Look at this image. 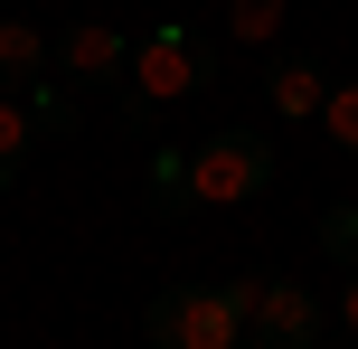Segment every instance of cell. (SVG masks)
Wrapping results in <instances>:
<instances>
[{
    "instance_id": "obj_1",
    "label": "cell",
    "mask_w": 358,
    "mask_h": 349,
    "mask_svg": "<svg viewBox=\"0 0 358 349\" xmlns=\"http://www.w3.org/2000/svg\"><path fill=\"white\" fill-rule=\"evenodd\" d=\"M245 312H255V283H170V293H151L142 340L151 349H245Z\"/></svg>"
},
{
    "instance_id": "obj_2",
    "label": "cell",
    "mask_w": 358,
    "mask_h": 349,
    "mask_svg": "<svg viewBox=\"0 0 358 349\" xmlns=\"http://www.w3.org/2000/svg\"><path fill=\"white\" fill-rule=\"evenodd\" d=\"M273 189V142L255 123H227L208 142H189V208H245Z\"/></svg>"
},
{
    "instance_id": "obj_3",
    "label": "cell",
    "mask_w": 358,
    "mask_h": 349,
    "mask_svg": "<svg viewBox=\"0 0 358 349\" xmlns=\"http://www.w3.org/2000/svg\"><path fill=\"white\" fill-rule=\"evenodd\" d=\"M123 76H132V94L161 113V104H179V94H198V85L217 76V48H208L198 29H179V19H161V29L132 38V66H123Z\"/></svg>"
},
{
    "instance_id": "obj_4",
    "label": "cell",
    "mask_w": 358,
    "mask_h": 349,
    "mask_svg": "<svg viewBox=\"0 0 358 349\" xmlns=\"http://www.w3.org/2000/svg\"><path fill=\"white\" fill-rule=\"evenodd\" d=\"M48 66H57V85H113V76L132 66V38L113 29V19H66V38L48 48Z\"/></svg>"
},
{
    "instance_id": "obj_5",
    "label": "cell",
    "mask_w": 358,
    "mask_h": 349,
    "mask_svg": "<svg viewBox=\"0 0 358 349\" xmlns=\"http://www.w3.org/2000/svg\"><path fill=\"white\" fill-rule=\"evenodd\" d=\"M321 302L302 283H255V312H245V349H311L321 340Z\"/></svg>"
},
{
    "instance_id": "obj_6",
    "label": "cell",
    "mask_w": 358,
    "mask_h": 349,
    "mask_svg": "<svg viewBox=\"0 0 358 349\" xmlns=\"http://www.w3.org/2000/svg\"><path fill=\"white\" fill-rule=\"evenodd\" d=\"M264 94H273V113H283V123H321L330 66H321V57H273V66H264Z\"/></svg>"
},
{
    "instance_id": "obj_7",
    "label": "cell",
    "mask_w": 358,
    "mask_h": 349,
    "mask_svg": "<svg viewBox=\"0 0 358 349\" xmlns=\"http://www.w3.org/2000/svg\"><path fill=\"white\" fill-rule=\"evenodd\" d=\"M38 76H48V38L29 19H0V94H29Z\"/></svg>"
},
{
    "instance_id": "obj_8",
    "label": "cell",
    "mask_w": 358,
    "mask_h": 349,
    "mask_svg": "<svg viewBox=\"0 0 358 349\" xmlns=\"http://www.w3.org/2000/svg\"><path fill=\"white\" fill-rule=\"evenodd\" d=\"M29 151H38V113L19 104V94H0V189L29 170Z\"/></svg>"
},
{
    "instance_id": "obj_9",
    "label": "cell",
    "mask_w": 358,
    "mask_h": 349,
    "mask_svg": "<svg viewBox=\"0 0 358 349\" xmlns=\"http://www.w3.org/2000/svg\"><path fill=\"white\" fill-rule=\"evenodd\" d=\"M273 29H283V0H227V38L236 48H264Z\"/></svg>"
},
{
    "instance_id": "obj_10",
    "label": "cell",
    "mask_w": 358,
    "mask_h": 349,
    "mask_svg": "<svg viewBox=\"0 0 358 349\" xmlns=\"http://www.w3.org/2000/svg\"><path fill=\"white\" fill-rule=\"evenodd\" d=\"M151 208L189 218V151H151Z\"/></svg>"
},
{
    "instance_id": "obj_11",
    "label": "cell",
    "mask_w": 358,
    "mask_h": 349,
    "mask_svg": "<svg viewBox=\"0 0 358 349\" xmlns=\"http://www.w3.org/2000/svg\"><path fill=\"white\" fill-rule=\"evenodd\" d=\"M321 132H330V151H349V161H358V76H349V85H330Z\"/></svg>"
},
{
    "instance_id": "obj_12",
    "label": "cell",
    "mask_w": 358,
    "mask_h": 349,
    "mask_svg": "<svg viewBox=\"0 0 358 349\" xmlns=\"http://www.w3.org/2000/svg\"><path fill=\"white\" fill-rule=\"evenodd\" d=\"M19 104L38 113V132H66V123H76V85H57V76H38V85L19 94Z\"/></svg>"
},
{
    "instance_id": "obj_13",
    "label": "cell",
    "mask_w": 358,
    "mask_h": 349,
    "mask_svg": "<svg viewBox=\"0 0 358 349\" xmlns=\"http://www.w3.org/2000/svg\"><path fill=\"white\" fill-rule=\"evenodd\" d=\"M321 245H330V255H340L349 274H358V208H349V199H340V208L321 218Z\"/></svg>"
},
{
    "instance_id": "obj_14",
    "label": "cell",
    "mask_w": 358,
    "mask_h": 349,
    "mask_svg": "<svg viewBox=\"0 0 358 349\" xmlns=\"http://www.w3.org/2000/svg\"><path fill=\"white\" fill-rule=\"evenodd\" d=\"M340 321H349V331H358V274H349V293H340Z\"/></svg>"
}]
</instances>
